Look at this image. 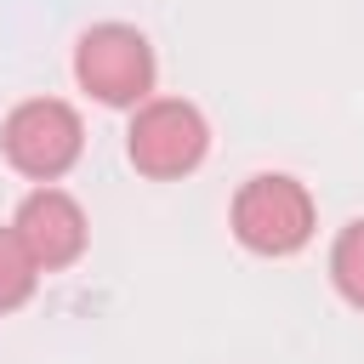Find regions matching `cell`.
<instances>
[{
	"label": "cell",
	"instance_id": "5",
	"mask_svg": "<svg viewBox=\"0 0 364 364\" xmlns=\"http://www.w3.org/2000/svg\"><path fill=\"white\" fill-rule=\"evenodd\" d=\"M11 233L23 239V250L34 256L40 273L74 267V262L85 256V245H91V222H85L80 199H74L68 188H57V182L23 193V205H17V216H11Z\"/></svg>",
	"mask_w": 364,
	"mask_h": 364
},
{
	"label": "cell",
	"instance_id": "1",
	"mask_svg": "<svg viewBox=\"0 0 364 364\" xmlns=\"http://www.w3.org/2000/svg\"><path fill=\"white\" fill-rule=\"evenodd\" d=\"M228 222L250 256H296V250H307V239L318 228V205H313L307 182H296L290 171H256L250 182H239Z\"/></svg>",
	"mask_w": 364,
	"mask_h": 364
},
{
	"label": "cell",
	"instance_id": "4",
	"mask_svg": "<svg viewBox=\"0 0 364 364\" xmlns=\"http://www.w3.org/2000/svg\"><path fill=\"white\" fill-rule=\"evenodd\" d=\"M205 154H210V125L188 97H148L142 108H131L125 159L148 182H176V176L199 171Z\"/></svg>",
	"mask_w": 364,
	"mask_h": 364
},
{
	"label": "cell",
	"instance_id": "3",
	"mask_svg": "<svg viewBox=\"0 0 364 364\" xmlns=\"http://www.w3.org/2000/svg\"><path fill=\"white\" fill-rule=\"evenodd\" d=\"M0 148H6V165L17 176H28V182L46 188V182H57V176H68L80 165V154H85V119L63 97H28V102H17L6 114Z\"/></svg>",
	"mask_w": 364,
	"mask_h": 364
},
{
	"label": "cell",
	"instance_id": "6",
	"mask_svg": "<svg viewBox=\"0 0 364 364\" xmlns=\"http://www.w3.org/2000/svg\"><path fill=\"white\" fill-rule=\"evenodd\" d=\"M34 290H40V267H34V256L23 250V239L11 233V222H6V228H0V318L17 313V307H28Z\"/></svg>",
	"mask_w": 364,
	"mask_h": 364
},
{
	"label": "cell",
	"instance_id": "2",
	"mask_svg": "<svg viewBox=\"0 0 364 364\" xmlns=\"http://www.w3.org/2000/svg\"><path fill=\"white\" fill-rule=\"evenodd\" d=\"M74 80L102 108H142L159 85V57L136 23H91L74 40Z\"/></svg>",
	"mask_w": 364,
	"mask_h": 364
},
{
	"label": "cell",
	"instance_id": "7",
	"mask_svg": "<svg viewBox=\"0 0 364 364\" xmlns=\"http://www.w3.org/2000/svg\"><path fill=\"white\" fill-rule=\"evenodd\" d=\"M330 284L347 307L364 313V216H353L330 245Z\"/></svg>",
	"mask_w": 364,
	"mask_h": 364
}]
</instances>
